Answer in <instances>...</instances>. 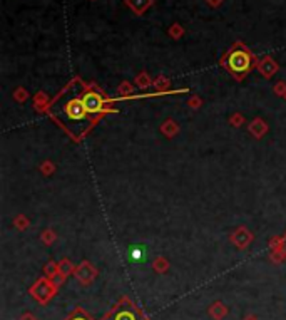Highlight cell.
Returning <instances> with one entry per match:
<instances>
[{
	"label": "cell",
	"instance_id": "1",
	"mask_svg": "<svg viewBox=\"0 0 286 320\" xmlns=\"http://www.w3.org/2000/svg\"><path fill=\"white\" fill-rule=\"evenodd\" d=\"M253 57L248 49L245 47H234L233 51L228 54V69L234 74L243 76L251 69Z\"/></svg>",
	"mask_w": 286,
	"mask_h": 320
},
{
	"label": "cell",
	"instance_id": "2",
	"mask_svg": "<svg viewBox=\"0 0 286 320\" xmlns=\"http://www.w3.org/2000/svg\"><path fill=\"white\" fill-rule=\"evenodd\" d=\"M86 106H84V102L81 99H72L69 104H67V116L74 121H81L86 116Z\"/></svg>",
	"mask_w": 286,
	"mask_h": 320
},
{
	"label": "cell",
	"instance_id": "3",
	"mask_svg": "<svg viewBox=\"0 0 286 320\" xmlns=\"http://www.w3.org/2000/svg\"><path fill=\"white\" fill-rule=\"evenodd\" d=\"M82 102L86 106L87 112H99L102 109V106H104V101H102L101 94L97 93H87L82 98Z\"/></svg>",
	"mask_w": 286,
	"mask_h": 320
},
{
	"label": "cell",
	"instance_id": "4",
	"mask_svg": "<svg viewBox=\"0 0 286 320\" xmlns=\"http://www.w3.org/2000/svg\"><path fill=\"white\" fill-rule=\"evenodd\" d=\"M127 258L132 263H142L148 258V250L142 245H131L129 250H127Z\"/></svg>",
	"mask_w": 286,
	"mask_h": 320
},
{
	"label": "cell",
	"instance_id": "5",
	"mask_svg": "<svg viewBox=\"0 0 286 320\" xmlns=\"http://www.w3.org/2000/svg\"><path fill=\"white\" fill-rule=\"evenodd\" d=\"M126 2L136 14H142V12L153 4V0H126Z\"/></svg>",
	"mask_w": 286,
	"mask_h": 320
},
{
	"label": "cell",
	"instance_id": "6",
	"mask_svg": "<svg viewBox=\"0 0 286 320\" xmlns=\"http://www.w3.org/2000/svg\"><path fill=\"white\" fill-rule=\"evenodd\" d=\"M115 320H136V318H134L132 313H129V312H123V313H119V315L115 317Z\"/></svg>",
	"mask_w": 286,
	"mask_h": 320
},
{
	"label": "cell",
	"instance_id": "7",
	"mask_svg": "<svg viewBox=\"0 0 286 320\" xmlns=\"http://www.w3.org/2000/svg\"><path fill=\"white\" fill-rule=\"evenodd\" d=\"M171 34H173V35H179V34H181V29H179V26H174V29L171 30Z\"/></svg>",
	"mask_w": 286,
	"mask_h": 320
},
{
	"label": "cell",
	"instance_id": "8",
	"mask_svg": "<svg viewBox=\"0 0 286 320\" xmlns=\"http://www.w3.org/2000/svg\"><path fill=\"white\" fill-rule=\"evenodd\" d=\"M208 2H209L211 5H220V4H221V0H208Z\"/></svg>",
	"mask_w": 286,
	"mask_h": 320
},
{
	"label": "cell",
	"instance_id": "9",
	"mask_svg": "<svg viewBox=\"0 0 286 320\" xmlns=\"http://www.w3.org/2000/svg\"><path fill=\"white\" fill-rule=\"evenodd\" d=\"M76 320H82V318H76Z\"/></svg>",
	"mask_w": 286,
	"mask_h": 320
}]
</instances>
